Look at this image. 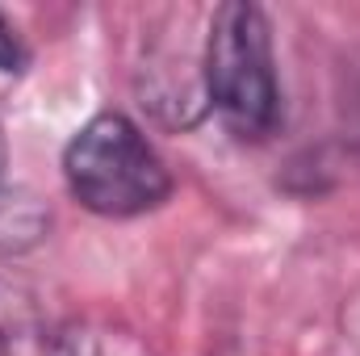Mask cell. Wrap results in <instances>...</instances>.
Here are the masks:
<instances>
[{
	"label": "cell",
	"instance_id": "6da1fadb",
	"mask_svg": "<svg viewBox=\"0 0 360 356\" xmlns=\"http://www.w3.org/2000/svg\"><path fill=\"white\" fill-rule=\"evenodd\" d=\"M205 105L239 139H269L281 126V80L264 8L248 0L218 4L201 46Z\"/></svg>",
	"mask_w": 360,
	"mask_h": 356
},
{
	"label": "cell",
	"instance_id": "7a4b0ae2",
	"mask_svg": "<svg viewBox=\"0 0 360 356\" xmlns=\"http://www.w3.org/2000/svg\"><path fill=\"white\" fill-rule=\"evenodd\" d=\"M68 193L101 218H139L172 197V172L147 134L117 109L92 113L63 147Z\"/></svg>",
	"mask_w": 360,
	"mask_h": 356
},
{
	"label": "cell",
	"instance_id": "3957f363",
	"mask_svg": "<svg viewBox=\"0 0 360 356\" xmlns=\"http://www.w3.org/2000/svg\"><path fill=\"white\" fill-rule=\"evenodd\" d=\"M0 356H101L80 319L55 314L34 289L0 276Z\"/></svg>",
	"mask_w": 360,
	"mask_h": 356
},
{
	"label": "cell",
	"instance_id": "277c9868",
	"mask_svg": "<svg viewBox=\"0 0 360 356\" xmlns=\"http://www.w3.org/2000/svg\"><path fill=\"white\" fill-rule=\"evenodd\" d=\"M42 231H46V210L30 193H21V189L0 193V248L4 252H21V248L38 243Z\"/></svg>",
	"mask_w": 360,
	"mask_h": 356
},
{
	"label": "cell",
	"instance_id": "5b68a950",
	"mask_svg": "<svg viewBox=\"0 0 360 356\" xmlns=\"http://www.w3.org/2000/svg\"><path fill=\"white\" fill-rule=\"evenodd\" d=\"M21 63H25V46L17 38L13 21L0 13V72H21Z\"/></svg>",
	"mask_w": 360,
	"mask_h": 356
},
{
	"label": "cell",
	"instance_id": "8992f818",
	"mask_svg": "<svg viewBox=\"0 0 360 356\" xmlns=\"http://www.w3.org/2000/svg\"><path fill=\"white\" fill-rule=\"evenodd\" d=\"M0 172H4V134H0Z\"/></svg>",
	"mask_w": 360,
	"mask_h": 356
}]
</instances>
